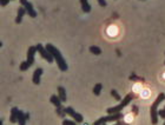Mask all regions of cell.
<instances>
[{
  "label": "cell",
  "instance_id": "19",
  "mask_svg": "<svg viewBox=\"0 0 165 125\" xmlns=\"http://www.w3.org/2000/svg\"><path fill=\"white\" fill-rule=\"evenodd\" d=\"M130 80H132V82H138V83H144V82H145L144 78H142V77H139V76H136L134 73H132V74L130 76Z\"/></svg>",
  "mask_w": 165,
  "mask_h": 125
},
{
  "label": "cell",
  "instance_id": "21",
  "mask_svg": "<svg viewBox=\"0 0 165 125\" xmlns=\"http://www.w3.org/2000/svg\"><path fill=\"white\" fill-rule=\"evenodd\" d=\"M63 125H77L75 121H71V119H64L63 121Z\"/></svg>",
  "mask_w": 165,
  "mask_h": 125
},
{
  "label": "cell",
  "instance_id": "24",
  "mask_svg": "<svg viewBox=\"0 0 165 125\" xmlns=\"http://www.w3.org/2000/svg\"><path fill=\"white\" fill-rule=\"evenodd\" d=\"M11 0H0V4H1V6L2 7H5V6H7L8 5V2H10Z\"/></svg>",
  "mask_w": 165,
  "mask_h": 125
},
{
  "label": "cell",
  "instance_id": "1",
  "mask_svg": "<svg viewBox=\"0 0 165 125\" xmlns=\"http://www.w3.org/2000/svg\"><path fill=\"white\" fill-rule=\"evenodd\" d=\"M45 47L47 48V51H49V52L52 54V57L55 58V62L58 64L59 70H60V71H63V72L67 71V68H69L67 62H66V60L64 59V57H63V54L60 53V51L55 47V45H52V44H46V46H45Z\"/></svg>",
  "mask_w": 165,
  "mask_h": 125
},
{
  "label": "cell",
  "instance_id": "20",
  "mask_svg": "<svg viewBox=\"0 0 165 125\" xmlns=\"http://www.w3.org/2000/svg\"><path fill=\"white\" fill-rule=\"evenodd\" d=\"M111 94H112V97L116 99V100H118V102H120L122 100V97H120V94L116 91V90H111Z\"/></svg>",
  "mask_w": 165,
  "mask_h": 125
},
{
  "label": "cell",
  "instance_id": "3",
  "mask_svg": "<svg viewBox=\"0 0 165 125\" xmlns=\"http://www.w3.org/2000/svg\"><path fill=\"white\" fill-rule=\"evenodd\" d=\"M38 52L37 46H30L28 50H27V59L26 62H22L20 64V71H26L28 70L33 64H34V60H36V53Z\"/></svg>",
  "mask_w": 165,
  "mask_h": 125
},
{
  "label": "cell",
  "instance_id": "9",
  "mask_svg": "<svg viewBox=\"0 0 165 125\" xmlns=\"http://www.w3.org/2000/svg\"><path fill=\"white\" fill-rule=\"evenodd\" d=\"M43 73H44V70H43L41 67L36 68V71L33 72V77H32L33 84H36V85H39V84H40V77L43 76Z\"/></svg>",
  "mask_w": 165,
  "mask_h": 125
},
{
  "label": "cell",
  "instance_id": "12",
  "mask_svg": "<svg viewBox=\"0 0 165 125\" xmlns=\"http://www.w3.org/2000/svg\"><path fill=\"white\" fill-rule=\"evenodd\" d=\"M58 96H59V98H60V100H61L63 103L66 102L67 96H66V91H65V89H64L63 86H58Z\"/></svg>",
  "mask_w": 165,
  "mask_h": 125
},
{
  "label": "cell",
  "instance_id": "18",
  "mask_svg": "<svg viewBox=\"0 0 165 125\" xmlns=\"http://www.w3.org/2000/svg\"><path fill=\"white\" fill-rule=\"evenodd\" d=\"M102 89H103V85L100 83H97L94 85V87H93V93H94V96H99L100 94V92H102Z\"/></svg>",
  "mask_w": 165,
  "mask_h": 125
},
{
  "label": "cell",
  "instance_id": "7",
  "mask_svg": "<svg viewBox=\"0 0 165 125\" xmlns=\"http://www.w3.org/2000/svg\"><path fill=\"white\" fill-rule=\"evenodd\" d=\"M20 4H21V6L26 10V12H27V14H28L30 17H32V18H36V17H37V12L34 11L33 5H32L30 1H27V0H20Z\"/></svg>",
  "mask_w": 165,
  "mask_h": 125
},
{
  "label": "cell",
  "instance_id": "5",
  "mask_svg": "<svg viewBox=\"0 0 165 125\" xmlns=\"http://www.w3.org/2000/svg\"><path fill=\"white\" fill-rule=\"evenodd\" d=\"M123 118V115L119 112V113H114V115H108L106 117H102L99 118L97 122H94L93 125H103L104 123H108V122H114V121H119Z\"/></svg>",
  "mask_w": 165,
  "mask_h": 125
},
{
  "label": "cell",
  "instance_id": "25",
  "mask_svg": "<svg viewBox=\"0 0 165 125\" xmlns=\"http://www.w3.org/2000/svg\"><path fill=\"white\" fill-rule=\"evenodd\" d=\"M97 1H98L99 6H102V7H105V6H106V1H105V0H97Z\"/></svg>",
  "mask_w": 165,
  "mask_h": 125
},
{
  "label": "cell",
  "instance_id": "14",
  "mask_svg": "<svg viewBox=\"0 0 165 125\" xmlns=\"http://www.w3.org/2000/svg\"><path fill=\"white\" fill-rule=\"evenodd\" d=\"M26 116H25V112H22L21 110H19L18 112V124L19 125H26Z\"/></svg>",
  "mask_w": 165,
  "mask_h": 125
},
{
  "label": "cell",
  "instance_id": "11",
  "mask_svg": "<svg viewBox=\"0 0 165 125\" xmlns=\"http://www.w3.org/2000/svg\"><path fill=\"white\" fill-rule=\"evenodd\" d=\"M27 12H26V10L21 6V7H19L18 10V13H17V18H16V22L17 24H20L21 21H22V18H24V16L26 14Z\"/></svg>",
  "mask_w": 165,
  "mask_h": 125
},
{
  "label": "cell",
  "instance_id": "17",
  "mask_svg": "<svg viewBox=\"0 0 165 125\" xmlns=\"http://www.w3.org/2000/svg\"><path fill=\"white\" fill-rule=\"evenodd\" d=\"M57 115L60 117V118H63V119H65V117H66V112H65V107H63V106H59V107H57Z\"/></svg>",
  "mask_w": 165,
  "mask_h": 125
},
{
  "label": "cell",
  "instance_id": "8",
  "mask_svg": "<svg viewBox=\"0 0 165 125\" xmlns=\"http://www.w3.org/2000/svg\"><path fill=\"white\" fill-rule=\"evenodd\" d=\"M65 112H66L69 116H71V117L73 118L77 123H81V122L84 121V117H83L80 113L75 112V110H74L73 107H71V106H67V107H65Z\"/></svg>",
  "mask_w": 165,
  "mask_h": 125
},
{
  "label": "cell",
  "instance_id": "15",
  "mask_svg": "<svg viewBox=\"0 0 165 125\" xmlns=\"http://www.w3.org/2000/svg\"><path fill=\"white\" fill-rule=\"evenodd\" d=\"M50 100H51V103L55 105V107H59V106H61V100H60V98H59V96H57V94H53L51 98H50Z\"/></svg>",
  "mask_w": 165,
  "mask_h": 125
},
{
  "label": "cell",
  "instance_id": "6",
  "mask_svg": "<svg viewBox=\"0 0 165 125\" xmlns=\"http://www.w3.org/2000/svg\"><path fill=\"white\" fill-rule=\"evenodd\" d=\"M37 50H38V53L41 56V58L45 59L47 62H52L53 60H55V58L52 57V54L47 51V48H46L45 46H43V44H38Z\"/></svg>",
  "mask_w": 165,
  "mask_h": 125
},
{
  "label": "cell",
  "instance_id": "4",
  "mask_svg": "<svg viewBox=\"0 0 165 125\" xmlns=\"http://www.w3.org/2000/svg\"><path fill=\"white\" fill-rule=\"evenodd\" d=\"M163 100H165V94L164 93H159L158 97L156 98V100L153 102V104L151 105L150 116H151V123L153 125H157V123H158V110L157 109Z\"/></svg>",
  "mask_w": 165,
  "mask_h": 125
},
{
  "label": "cell",
  "instance_id": "13",
  "mask_svg": "<svg viewBox=\"0 0 165 125\" xmlns=\"http://www.w3.org/2000/svg\"><path fill=\"white\" fill-rule=\"evenodd\" d=\"M81 10L84 13H90L91 12V5L89 4V0H80Z\"/></svg>",
  "mask_w": 165,
  "mask_h": 125
},
{
  "label": "cell",
  "instance_id": "16",
  "mask_svg": "<svg viewBox=\"0 0 165 125\" xmlns=\"http://www.w3.org/2000/svg\"><path fill=\"white\" fill-rule=\"evenodd\" d=\"M89 51L91 52L92 54H94V56H99V54H102V48L99 47V46H90L89 47Z\"/></svg>",
  "mask_w": 165,
  "mask_h": 125
},
{
  "label": "cell",
  "instance_id": "26",
  "mask_svg": "<svg viewBox=\"0 0 165 125\" xmlns=\"http://www.w3.org/2000/svg\"><path fill=\"white\" fill-rule=\"evenodd\" d=\"M25 116H26V119L28 121V119H30V113H28V112H25Z\"/></svg>",
  "mask_w": 165,
  "mask_h": 125
},
{
  "label": "cell",
  "instance_id": "10",
  "mask_svg": "<svg viewBox=\"0 0 165 125\" xmlns=\"http://www.w3.org/2000/svg\"><path fill=\"white\" fill-rule=\"evenodd\" d=\"M18 112H19V109L18 107H13L11 110V116H10V122L12 124L14 123H18Z\"/></svg>",
  "mask_w": 165,
  "mask_h": 125
},
{
  "label": "cell",
  "instance_id": "27",
  "mask_svg": "<svg viewBox=\"0 0 165 125\" xmlns=\"http://www.w3.org/2000/svg\"><path fill=\"white\" fill-rule=\"evenodd\" d=\"M163 125H165V122H164V124H163Z\"/></svg>",
  "mask_w": 165,
  "mask_h": 125
},
{
  "label": "cell",
  "instance_id": "28",
  "mask_svg": "<svg viewBox=\"0 0 165 125\" xmlns=\"http://www.w3.org/2000/svg\"><path fill=\"white\" fill-rule=\"evenodd\" d=\"M114 125H118V124H114Z\"/></svg>",
  "mask_w": 165,
  "mask_h": 125
},
{
  "label": "cell",
  "instance_id": "23",
  "mask_svg": "<svg viewBox=\"0 0 165 125\" xmlns=\"http://www.w3.org/2000/svg\"><path fill=\"white\" fill-rule=\"evenodd\" d=\"M158 116H159V117H162V118H164V119H165V107H164V109H162V110H159V111H158Z\"/></svg>",
  "mask_w": 165,
  "mask_h": 125
},
{
  "label": "cell",
  "instance_id": "2",
  "mask_svg": "<svg viewBox=\"0 0 165 125\" xmlns=\"http://www.w3.org/2000/svg\"><path fill=\"white\" fill-rule=\"evenodd\" d=\"M136 98V94H134V92H130L128 93L122 100H120V103L117 105V106H113V107H110V109H108V115H114V113H119L124 107H126L133 99Z\"/></svg>",
  "mask_w": 165,
  "mask_h": 125
},
{
  "label": "cell",
  "instance_id": "22",
  "mask_svg": "<svg viewBox=\"0 0 165 125\" xmlns=\"http://www.w3.org/2000/svg\"><path fill=\"white\" fill-rule=\"evenodd\" d=\"M132 112H133V115H138L139 113V107L137 105H133L132 106Z\"/></svg>",
  "mask_w": 165,
  "mask_h": 125
}]
</instances>
